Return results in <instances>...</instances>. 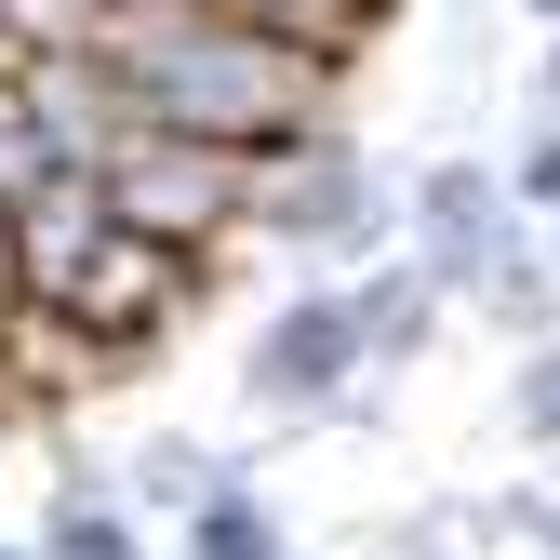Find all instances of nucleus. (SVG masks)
I'll use <instances>...</instances> for the list:
<instances>
[{
    "label": "nucleus",
    "instance_id": "obj_1",
    "mask_svg": "<svg viewBox=\"0 0 560 560\" xmlns=\"http://www.w3.org/2000/svg\"><path fill=\"white\" fill-rule=\"evenodd\" d=\"M81 54L133 94L148 133H200V148H241V161H280L334 133V67L267 40V27H228V14H174V0H107L81 27Z\"/></svg>",
    "mask_w": 560,
    "mask_h": 560
},
{
    "label": "nucleus",
    "instance_id": "obj_2",
    "mask_svg": "<svg viewBox=\"0 0 560 560\" xmlns=\"http://www.w3.org/2000/svg\"><path fill=\"white\" fill-rule=\"evenodd\" d=\"M94 187H107V214H120L133 241H187V254H228L241 214H254V161H241V148L148 133V120H133L120 148L94 161Z\"/></svg>",
    "mask_w": 560,
    "mask_h": 560
},
{
    "label": "nucleus",
    "instance_id": "obj_3",
    "mask_svg": "<svg viewBox=\"0 0 560 560\" xmlns=\"http://www.w3.org/2000/svg\"><path fill=\"white\" fill-rule=\"evenodd\" d=\"M214 267L228 254H187V241H133V228H107L81 267H67V294H54V320L67 334H94L107 361H148V347L214 294Z\"/></svg>",
    "mask_w": 560,
    "mask_h": 560
},
{
    "label": "nucleus",
    "instance_id": "obj_4",
    "mask_svg": "<svg viewBox=\"0 0 560 560\" xmlns=\"http://www.w3.org/2000/svg\"><path fill=\"white\" fill-rule=\"evenodd\" d=\"M241 241H307V254H374L387 241V187L361 174V148L347 133H307V148L254 161V214Z\"/></svg>",
    "mask_w": 560,
    "mask_h": 560
},
{
    "label": "nucleus",
    "instance_id": "obj_5",
    "mask_svg": "<svg viewBox=\"0 0 560 560\" xmlns=\"http://www.w3.org/2000/svg\"><path fill=\"white\" fill-rule=\"evenodd\" d=\"M361 334H347V294H294L267 334H254V361H241V400L254 413H347V387H361Z\"/></svg>",
    "mask_w": 560,
    "mask_h": 560
},
{
    "label": "nucleus",
    "instance_id": "obj_6",
    "mask_svg": "<svg viewBox=\"0 0 560 560\" xmlns=\"http://www.w3.org/2000/svg\"><path fill=\"white\" fill-rule=\"evenodd\" d=\"M508 241H521V228H508V187L480 174V161H441L428 187H413V267H428L441 294H467Z\"/></svg>",
    "mask_w": 560,
    "mask_h": 560
},
{
    "label": "nucleus",
    "instance_id": "obj_7",
    "mask_svg": "<svg viewBox=\"0 0 560 560\" xmlns=\"http://www.w3.org/2000/svg\"><path fill=\"white\" fill-rule=\"evenodd\" d=\"M107 228H120V214H107V187H94L81 161H54V174L14 200V214H0V241H14V294H40V307H54V294H67V267H81Z\"/></svg>",
    "mask_w": 560,
    "mask_h": 560
},
{
    "label": "nucleus",
    "instance_id": "obj_8",
    "mask_svg": "<svg viewBox=\"0 0 560 560\" xmlns=\"http://www.w3.org/2000/svg\"><path fill=\"white\" fill-rule=\"evenodd\" d=\"M174 14H228V27H267V40L320 54L334 81H347V67H361V27L387 14V0H174Z\"/></svg>",
    "mask_w": 560,
    "mask_h": 560
},
{
    "label": "nucleus",
    "instance_id": "obj_9",
    "mask_svg": "<svg viewBox=\"0 0 560 560\" xmlns=\"http://www.w3.org/2000/svg\"><path fill=\"white\" fill-rule=\"evenodd\" d=\"M441 307H454V294H441L413 254L374 267V280H347V334H361V361H413V347L441 334Z\"/></svg>",
    "mask_w": 560,
    "mask_h": 560
},
{
    "label": "nucleus",
    "instance_id": "obj_10",
    "mask_svg": "<svg viewBox=\"0 0 560 560\" xmlns=\"http://www.w3.org/2000/svg\"><path fill=\"white\" fill-rule=\"evenodd\" d=\"M174 560H294V547H280V508L254 480H214V494L174 521Z\"/></svg>",
    "mask_w": 560,
    "mask_h": 560
},
{
    "label": "nucleus",
    "instance_id": "obj_11",
    "mask_svg": "<svg viewBox=\"0 0 560 560\" xmlns=\"http://www.w3.org/2000/svg\"><path fill=\"white\" fill-rule=\"evenodd\" d=\"M467 307H480V320H494V334H521V347H547V334H560V267H547L534 241H508L494 267H480V280H467Z\"/></svg>",
    "mask_w": 560,
    "mask_h": 560
},
{
    "label": "nucleus",
    "instance_id": "obj_12",
    "mask_svg": "<svg viewBox=\"0 0 560 560\" xmlns=\"http://www.w3.org/2000/svg\"><path fill=\"white\" fill-rule=\"evenodd\" d=\"M214 480H254V467H241V454H200V441H148L133 480H120V508H174V521H187Z\"/></svg>",
    "mask_w": 560,
    "mask_h": 560
},
{
    "label": "nucleus",
    "instance_id": "obj_13",
    "mask_svg": "<svg viewBox=\"0 0 560 560\" xmlns=\"http://www.w3.org/2000/svg\"><path fill=\"white\" fill-rule=\"evenodd\" d=\"M27 560H148V521H133L120 494H94V508H54L40 494V547Z\"/></svg>",
    "mask_w": 560,
    "mask_h": 560
},
{
    "label": "nucleus",
    "instance_id": "obj_14",
    "mask_svg": "<svg viewBox=\"0 0 560 560\" xmlns=\"http://www.w3.org/2000/svg\"><path fill=\"white\" fill-rule=\"evenodd\" d=\"M54 174V148H40V120H27V94H14V67H0V214Z\"/></svg>",
    "mask_w": 560,
    "mask_h": 560
},
{
    "label": "nucleus",
    "instance_id": "obj_15",
    "mask_svg": "<svg viewBox=\"0 0 560 560\" xmlns=\"http://www.w3.org/2000/svg\"><path fill=\"white\" fill-rule=\"evenodd\" d=\"M508 413H521V441H560V334H547V347H521V387H508Z\"/></svg>",
    "mask_w": 560,
    "mask_h": 560
},
{
    "label": "nucleus",
    "instance_id": "obj_16",
    "mask_svg": "<svg viewBox=\"0 0 560 560\" xmlns=\"http://www.w3.org/2000/svg\"><path fill=\"white\" fill-rule=\"evenodd\" d=\"M521 200H547V214H560V133H534V148H521Z\"/></svg>",
    "mask_w": 560,
    "mask_h": 560
},
{
    "label": "nucleus",
    "instance_id": "obj_17",
    "mask_svg": "<svg viewBox=\"0 0 560 560\" xmlns=\"http://www.w3.org/2000/svg\"><path fill=\"white\" fill-rule=\"evenodd\" d=\"M374 560H441V534H428V521H400V534H387Z\"/></svg>",
    "mask_w": 560,
    "mask_h": 560
},
{
    "label": "nucleus",
    "instance_id": "obj_18",
    "mask_svg": "<svg viewBox=\"0 0 560 560\" xmlns=\"http://www.w3.org/2000/svg\"><path fill=\"white\" fill-rule=\"evenodd\" d=\"M0 560H27V547H14V534H0Z\"/></svg>",
    "mask_w": 560,
    "mask_h": 560
},
{
    "label": "nucleus",
    "instance_id": "obj_19",
    "mask_svg": "<svg viewBox=\"0 0 560 560\" xmlns=\"http://www.w3.org/2000/svg\"><path fill=\"white\" fill-rule=\"evenodd\" d=\"M547 94H560V54H547Z\"/></svg>",
    "mask_w": 560,
    "mask_h": 560
},
{
    "label": "nucleus",
    "instance_id": "obj_20",
    "mask_svg": "<svg viewBox=\"0 0 560 560\" xmlns=\"http://www.w3.org/2000/svg\"><path fill=\"white\" fill-rule=\"evenodd\" d=\"M534 14H560V0H534Z\"/></svg>",
    "mask_w": 560,
    "mask_h": 560
}]
</instances>
